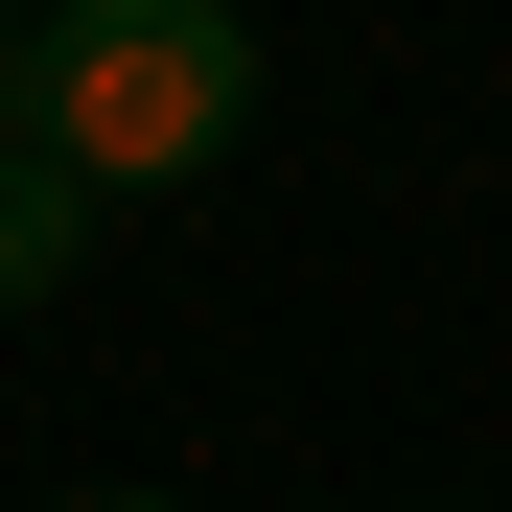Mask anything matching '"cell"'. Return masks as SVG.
Here are the masks:
<instances>
[{
    "label": "cell",
    "mask_w": 512,
    "mask_h": 512,
    "mask_svg": "<svg viewBox=\"0 0 512 512\" xmlns=\"http://www.w3.org/2000/svg\"><path fill=\"white\" fill-rule=\"evenodd\" d=\"M94 163H70V140H24V163H0V326H24V303H70V280H94Z\"/></svg>",
    "instance_id": "7a4b0ae2"
},
{
    "label": "cell",
    "mask_w": 512,
    "mask_h": 512,
    "mask_svg": "<svg viewBox=\"0 0 512 512\" xmlns=\"http://www.w3.org/2000/svg\"><path fill=\"white\" fill-rule=\"evenodd\" d=\"M47 140L94 187H210L256 140V24L233 0H47Z\"/></svg>",
    "instance_id": "6da1fadb"
},
{
    "label": "cell",
    "mask_w": 512,
    "mask_h": 512,
    "mask_svg": "<svg viewBox=\"0 0 512 512\" xmlns=\"http://www.w3.org/2000/svg\"><path fill=\"white\" fill-rule=\"evenodd\" d=\"M24 140H47V24L0 0V163H24Z\"/></svg>",
    "instance_id": "3957f363"
},
{
    "label": "cell",
    "mask_w": 512,
    "mask_h": 512,
    "mask_svg": "<svg viewBox=\"0 0 512 512\" xmlns=\"http://www.w3.org/2000/svg\"><path fill=\"white\" fill-rule=\"evenodd\" d=\"M70 512H187V489H70Z\"/></svg>",
    "instance_id": "277c9868"
}]
</instances>
